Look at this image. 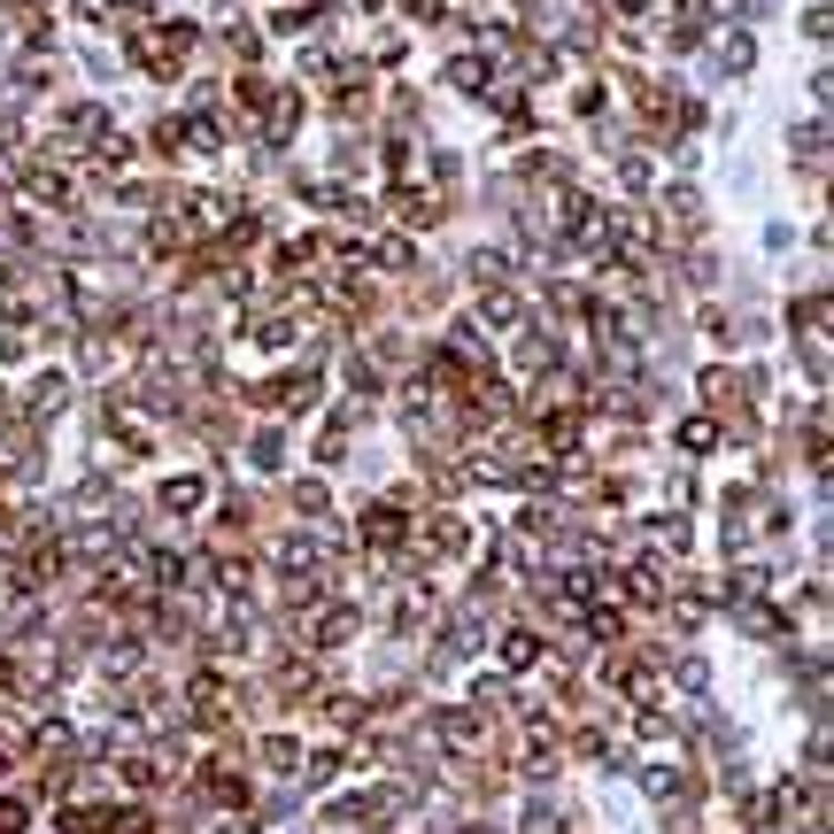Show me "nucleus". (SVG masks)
I'll use <instances>...</instances> for the list:
<instances>
[{
  "mask_svg": "<svg viewBox=\"0 0 834 834\" xmlns=\"http://www.w3.org/2000/svg\"><path fill=\"white\" fill-rule=\"evenodd\" d=\"M193 47H201L193 23H140V31H132V62H140L155 86H178V78H185Z\"/></svg>",
  "mask_w": 834,
  "mask_h": 834,
  "instance_id": "obj_1",
  "label": "nucleus"
},
{
  "mask_svg": "<svg viewBox=\"0 0 834 834\" xmlns=\"http://www.w3.org/2000/svg\"><path fill=\"white\" fill-rule=\"evenodd\" d=\"M788 155L804 163L796 178L820 193V185H827V117H804V124H788Z\"/></svg>",
  "mask_w": 834,
  "mask_h": 834,
  "instance_id": "obj_2",
  "label": "nucleus"
},
{
  "mask_svg": "<svg viewBox=\"0 0 834 834\" xmlns=\"http://www.w3.org/2000/svg\"><path fill=\"white\" fill-rule=\"evenodd\" d=\"M201 502H209V480H201V472H170L163 488H155V510H163V518H193Z\"/></svg>",
  "mask_w": 834,
  "mask_h": 834,
  "instance_id": "obj_3",
  "label": "nucleus"
},
{
  "mask_svg": "<svg viewBox=\"0 0 834 834\" xmlns=\"http://www.w3.org/2000/svg\"><path fill=\"white\" fill-rule=\"evenodd\" d=\"M240 456H248L255 472H287V433H279V418H263L255 433H240Z\"/></svg>",
  "mask_w": 834,
  "mask_h": 834,
  "instance_id": "obj_4",
  "label": "nucleus"
},
{
  "mask_svg": "<svg viewBox=\"0 0 834 834\" xmlns=\"http://www.w3.org/2000/svg\"><path fill=\"white\" fill-rule=\"evenodd\" d=\"M217 54H224L232 70H255V62H263V31L240 16V23H224V31H217Z\"/></svg>",
  "mask_w": 834,
  "mask_h": 834,
  "instance_id": "obj_5",
  "label": "nucleus"
},
{
  "mask_svg": "<svg viewBox=\"0 0 834 834\" xmlns=\"http://www.w3.org/2000/svg\"><path fill=\"white\" fill-rule=\"evenodd\" d=\"M287 510H294V518H310V525H325V518H333V488H325L318 472H302V480L287 488Z\"/></svg>",
  "mask_w": 834,
  "mask_h": 834,
  "instance_id": "obj_6",
  "label": "nucleus"
},
{
  "mask_svg": "<svg viewBox=\"0 0 834 834\" xmlns=\"http://www.w3.org/2000/svg\"><path fill=\"white\" fill-rule=\"evenodd\" d=\"M495 54H480V47H464V54H456V62H449V86H456V93H488V86H495Z\"/></svg>",
  "mask_w": 834,
  "mask_h": 834,
  "instance_id": "obj_7",
  "label": "nucleus"
},
{
  "mask_svg": "<svg viewBox=\"0 0 834 834\" xmlns=\"http://www.w3.org/2000/svg\"><path fill=\"white\" fill-rule=\"evenodd\" d=\"M619 193H657V163H650V148H619Z\"/></svg>",
  "mask_w": 834,
  "mask_h": 834,
  "instance_id": "obj_8",
  "label": "nucleus"
},
{
  "mask_svg": "<svg viewBox=\"0 0 834 834\" xmlns=\"http://www.w3.org/2000/svg\"><path fill=\"white\" fill-rule=\"evenodd\" d=\"M672 441H680V456H711V449H719V418H703V410H695V418H680V433H672Z\"/></svg>",
  "mask_w": 834,
  "mask_h": 834,
  "instance_id": "obj_9",
  "label": "nucleus"
},
{
  "mask_svg": "<svg viewBox=\"0 0 834 834\" xmlns=\"http://www.w3.org/2000/svg\"><path fill=\"white\" fill-rule=\"evenodd\" d=\"M533 657H541V634H533V626L502 634V672H533Z\"/></svg>",
  "mask_w": 834,
  "mask_h": 834,
  "instance_id": "obj_10",
  "label": "nucleus"
},
{
  "mask_svg": "<svg viewBox=\"0 0 834 834\" xmlns=\"http://www.w3.org/2000/svg\"><path fill=\"white\" fill-rule=\"evenodd\" d=\"M757 62V47H750V31H734V39H719V70H750Z\"/></svg>",
  "mask_w": 834,
  "mask_h": 834,
  "instance_id": "obj_11",
  "label": "nucleus"
},
{
  "mask_svg": "<svg viewBox=\"0 0 834 834\" xmlns=\"http://www.w3.org/2000/svg\"><path fill=\"white\" fill-rule=\"evenodd\" d=\"M665 502H672V510H687V502H695V464H672V472H665Z\"/></svg>",
  "mask_w": 834,
  "mask_h": 834,
  "instance_id": "obj_12",
  "label": "nucleus"
}]
</instances>
